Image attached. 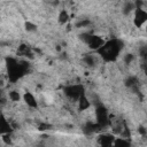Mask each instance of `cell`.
Here are the masks:
<instances>
[{"mask_svg":"<svg viewBox=\"0 0 147 147\" xmlns=\"http://www.w3.org/2000/svg\"><path fill=\"white\" fill-rule=\"evenodd\" d=\"M123 48V41L119 39H111L105 42L96 52L103 59L105 62H114L117 60Z\"/></svg>","mask_w":147,"mask_h":147,"instance_id":"obj_1","label":"cell"},{"mask_svg":"<svg viewBox=\"0 0 147 147\" xmlns=\"http://www.w3.org/2000/svg\"><path fill=\"white\" fill-rule=\"evenodd\" d=\"M6 63H7L8 78L13 83H15L20 78H22L25 75V72L28 70V67H29V64L26 62H17L13 57H7Z\"/></svg>","mask_w":147,"mask_h":147,"instance_id":"obj_2","label":"cell"},{"mask_svg":"<svg viewBox=\"0 0 147 147\" xmlns=\"http://www.w3.org/2000/svg\"><path fill=\"white\" fill-rule=\"evenodd\" d=\"M63 92L69 99L77 101L83 94H85V88L82 84H74V85H68L63 87Z\"/></svg>","mask_w":147,"mask_h":147,"instance_id":"obj_3","label":"cell"},{"mask_svg":"<svg viewBox=\"0 0 147 147\" xmlns=\"http://www.w3.org/2000/svg\"><path fill=\"white\" fill-rule=\"evenodd\" d=\"M95 115H96V124H98L99 127H105L109 124L108 110L103 105H98L96 106Z\"/></svg>","mask_w":147,"mask_h":147,"instance_id":"obj_4","label":"cell"},{"mask_svg":"<svg viewBox=\"0 0 147 147\" xmlns=\"http://www.w3.org/2000/svg\"><path fill=\"white\" fill-rule=\"evenodd\" d=\"M146 22H147V11L144 8L134 9V18H133L134 25L137 28H141Z\"/></svg>","mask_w":147,"mask_h":147,"instance_id":"obj_5","label":"cell"},{"mask_svg":"<svg viewBox=\"0 0 147 147\" xmlns=\"http://www.w3.org/2000/svg\"><path fill=\"white\" fill-rule=\"evenodd\" d=\"M105 42H106V41H105L101 37H99V36H94V34H91V33H90V36H88V38H87V40H86L85 44H86L91 49L98 51Z\"/></svg>","mask_w":147,"mask_h":147,"instance_id":"obj_6","label":"cell"},{"mask_svg":"<svg viewBox=\"0 0 147 147\" xmlns=\"http://www.w3.org/2000/svg\"><path fill=\"white\" fill-rule=\"evenodd\" d=\"M13 132V126L5 117L3 114H0V136L2 134H10Z\"/></svg>","mask_w":147,"mask_h":147,"instance_id":"obj_7","label":"cell"},{"mask_svg":"<svg viewBox=\"0 0 147 147\" xmlns=\"http://www.w3.org/2000/svg\"><path fill=\"white\" fill-rule=\"evenodd\" d=\"M23 101L25 102V105L30 108H38V101L36 99V96L30 92V91H25L22 95Z\"/></svg>","mask_w":147,"mask_h":147,"instance_id":"obj_8","label":"cell"},{"mask_svg":"<svg viewBox=\"0 0 147 147\" xmlns=\"http://www.w3.org/2000/svg\"><path fill=\"white\" fill-rule=\"evenodd\" d=\"M114 139H115V137H114L113 134L105 133V134H101V136L99 137L98 142H99L100 147H113Z\"/></svg>","mask_w":147,"mask_h":147,"instance_id":"obj_9","label":"cell"},{"mask_svg":"<svg viewBox=\"0 0 147 147\" xmlns=\"http://www.w3.org/2000/svg\"><path fill=\"white\" fill-rule=\"evenodd\" d=\"M77 102H78V109L79 110H86V109H88L90 107H91V101H90V99L85 95V94H83L78 100H77Z\"/></svg>","mask_w":147,"mask_h":147,"instance_id":"obj_10","label":"cell"},{"mask_svg":"<svg viewBox=\"0 0 147 147\" xmlns=\"http://www.w3.org/2000/svg\"><path fill=\"white\" fill-rule=\"evenodd\" d=\"M130 141L126 138H115L113 147H130Z\"/></svg>","mask_w":147,"mask_h":147,"instance_id":"obj_11","label":"cell"},{"mask_svg":"<svg viewBox=\"0 0 147 147\" xmlns=\"http://www.w3.org/2000/svg\"><path fill=\"white\" fill-rule=\"evenodd\" d=\"M69 13L65 10V9H62L60 13H59V16H57V21L60 24H65L68 21H69Z\"/></svg>","mask_w":147,"mask_h":147,"instance_id":"obj_12","label":"cell"},{"mask_svg":"<svg viewBox=\"0 0 147 147\" xmlns=\"http://www.w3.org/2000/svg\"><path fill=\"white\" fill-rule=\"evenodd\" d=\"M136 8H134V3L132 2V1H126L125 3H124V6H123V14L124 15H129L131 11H133Z\"/></svg>","mask_w":147,"mask_h":147,"instance_id":"obj_13","label":"cell"},{"mask_svg":"<svg viewBox=\"0 0 147 147\" xmlns=\"http://www.w3.org/2000/svg\"><path fill=\"white\" fill-rule=\"evenodd\" d=\"M137 85H138V78L136 76H130L129 78L125 79V86L130 88H134Z\"/></svg>","mask_w":147,"mask_h":147,"instance_id":"obj_14","label":"cell"},{"mask_svg":"<svg viewBox=\"0 0 147 147\" xmlns=\"http://www.w3.org/2000/svg\"><path fill=\"white\" fill-rule=\"evenodd\" d=\"M8 95H9V99H10L11 101H14V102H18V101L22 99V95H21V94H20V92H18V91H16V90L10 91Z\"/></svg>","mask_w":147,"mask_h":147,"instance_id":"obj_15","label":"cell"},{"mask_svg":"<svg viewBox=\"0 0 147 147\" xmlns=\"http://www.w3.org/2000/svg\"><path fill=\"white\" fill-rule=\"evenodd\" d=\"M83 60H84L85 64H87L88 67H93V65L95 64V57H94L93 55H91V54H87V55H85Z\"/></svg>","mask_w":147,"mask_h":147,"instance_id":"obj_16","label":"cell"},{"mask_svg":"<svg viewBox=\"0 0 147 147\" xmlns=\"http://www.w3.org/2000/svg\"><path fill=\"white\" fill-rule=\"evenodd\" d=\"M24 28H25V30L28 32H34V31H37V25L34 23H32L31 21H26L24 23Z\"/></svg>","mask_w":147,"mask_h":147,"instance_id":"obj_17","label":"cell"},{"mask_svg":"<svg viewBox=\"0 0 147 147\" xmlns=\"http://www.w3.org/2000/svg\"><path fill=\"white\" fill-rule=\"evenodd\" d=\"M124 63L125 64H131L132 63V61L134 60V55L132 54V53H127V54H125L124 55Z\"/></svg>","mask_w":147,"mask_h":147,"instance_id":"obj_18","label":"cell"},{"mask_svg":"<svg viewBox=\"0 0 147 147\" xmlns=\"http://www.w3.org/2000/svg\"><path fill=\"white\" fill-rule=\"evenodd\" d=\"M90 24H91V22H90L88 20H82V21L77 22L75 25H76V28L80 29V28H85V26H88Z\"/></svg>","mask_w":147,"mask_h":147,"instance_id":"obj_19","label":"cell"},{"mask_svg":"<svg viewBox=\"0 0 147 147\" xmlns=\"http://www.w3.org/2000/svg\"><path fill=\"white\" fill-rule=\"evenodd\" d=\"M1 139H2V141H3L6 145H13L10 134H2V136H1Z\"/></svg>","mask_w":147,"mask_h":147,"instance_id":"obj_20","label":"cell"},{"mask_svg":"<svg viewBox=\"0 0 147 147\" xmlns=\"http://www.w3.org/2000/svg\"><path fill=\"white\" fill-rule=\"evenodd\" d=\"M51 127H52L51 124H48V123H41V124H39L38 130L39 131H46V130H49Z\"/></svg>","mask_w":147,"mask_h":147,"instance_id":"obj_21","label":"cell"},{"mask_svg":"<svg viewBox=\"0 0 147 147\" xmlns=\"http://www.w3.org/2000/svg\"><path fill=\"white\" fill-rule=\"evenodd\" d=\"M138 132H139L142 137H145V136L147 134V129H146L144 125H139V126H138Z\"/></svg>","mask_w":147,"mask_h":147,"instance_id":"obj_22","label":"cell"}]
</instances>
